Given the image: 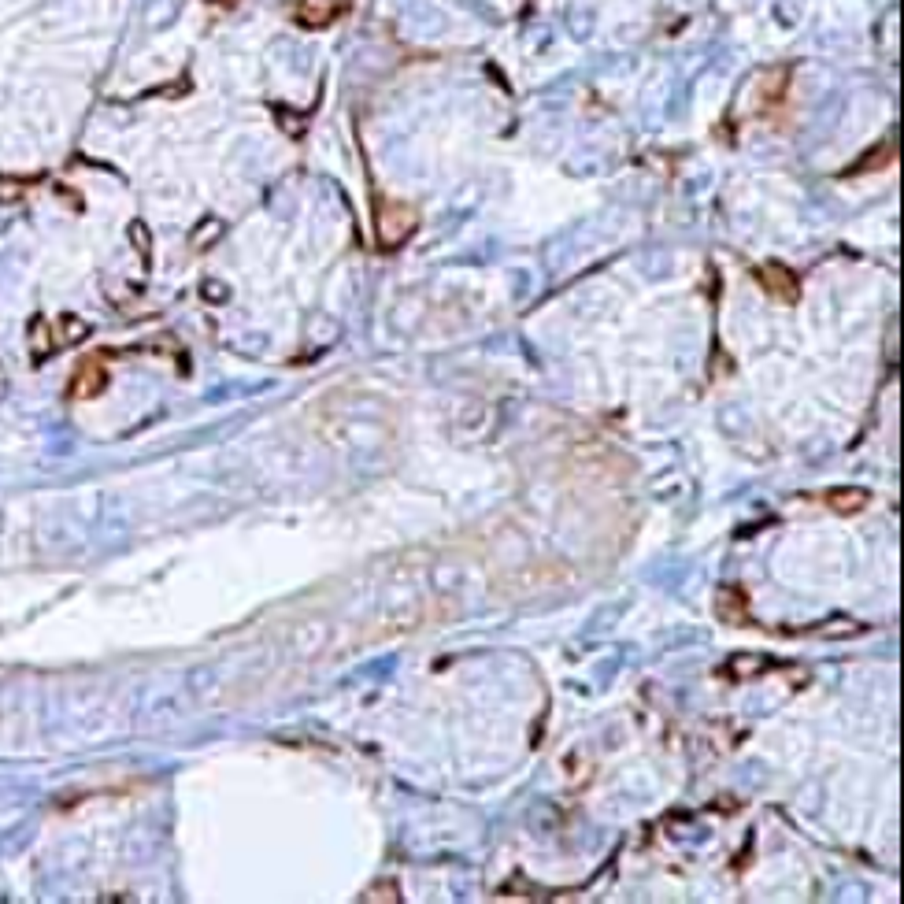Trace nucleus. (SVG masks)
<instances>
[{"label":"nucleus","mask_w":904,"mask_h":904,"mask_svg":"<svg viewBox=\"0 0 904 904\" xmlns=\"http://www.w3.org/2000/svg\"><path fill=\"white\" fill-rule=\"evenodd\" d=\"M289 15L304 30H323V26H330L341 15V4L338 0H304V4H293Z\"/></svg>","instance_id":"obj_3"},{"label":"nucleus","mask_w":904,"mask_h":904,"mask_svg":"<svg viewBox=\"0 0 904 904\" xmlns=\"http://www.w3.org/2000/svg\"><path fill=\"white\" fill-rule=\"evenodd\" d=\"M415 226H419V215H415L412 204H401V201H386V197H378L375 201V238H378V249H401L404 241L415 234Z\"/></svg>","instance_id":"obj_1"},{"label":"nucleus","mask_w":904,"mask_h":904,"mask_svg":"<svg viewBox=\"0 0 904 904\" xmlns=\"http://www.w3.org/2000/svg\"><path fill=\"white\" fill-rule=\"evenodd\" d=\"M719 619H727V623H745V619H749L741 590H723L719 593Z\"/></svg>","instance_id":"obj_7"},{"label":"nucleus","mask_w":904,"mask_h":904,"mask_svg":"<svg viewBox=\"0 0 904 904\" xmlns=\"http://www.w3.org/2000/svg\"><path fill=\"white\" fill-rule=\"evenodd\" d=\"M364 901H401V886L397 882H375L364 890Z\"/></svg>","instance_id":"obj_8"},{"label":"nucleus","mask_w":904,"mask_h":904,"mask_svg":"<svg viewBox=\"0 0 904 904\" xmlns=\"http://www.w3.org/2000/svg\"><path fill=\"white\" fill-rule=\"evenodd\" d=\"M104 386H108V367H104L101 360H86V364L75 371L71 397H75V401H89V397H101Z\"/></svg>","instance_id":"obj_5"},{"label":"nucleus","mask_w":904,"mask_h":904,"mask_svg":"<svg viewBox=\"0 0 904 904\" xmlns=\"http://www.w3.org/2000/svg\"><path fill=\"white\" fill-rule=\"evenodd\" d=\"M823 504L834 515H860L864 508H871V493L864 486H834L823 493Z\"/></svg>","instance_id":"obj_4"},{"label":"nucleus","mask_w":904,"mask_h":904,"mask_svg":"<svg viewBox=\"0 0 904 904\" xmlns=\"http://www.w3.org/2000/svg\"><path fill=\"white\" fill-rule=\"evenodd\" d=\"M756 282L775 297V301L782 304H793L797 297H801V278L793 275L786 264H764V267H756Z\"/></svg>","instance_id":"obj_2"},{"label":"nucleus","mask_w":904,"mask_h":904,"mask_svg":"<svg viewBox=\"0 0 904 904\" xmlns=\"http://www.w3.org/2000/svg\"><path fill=\"white\" fill-rule=\"evenodd\" d=\"M890 164H893V145L890 141H882L875 152H864V156H860V164H853L849 171H845V178L867 175V171H882V167H890Z\"/></svg>","instance_id":"obj_6"}]
</instances>
